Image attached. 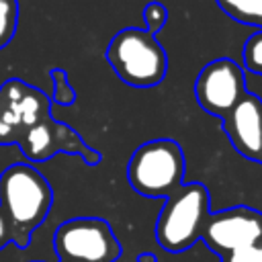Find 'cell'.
<instances>
[{"instance_id":"cell-14","label":"cell","mask_w":262,"mask_h":262,"mask_svg":"<svg viewBox=\"0 0 262 262\" xmlns=\"http://www.w3.org/2000/svg\"><path fill=\"white\" fill-rule=\"evenodd\" d=\"M242 57H244V66L248 72L262 76V29H258L246 39Z\"/></svg>"},{"instance_id":"cell-18","label":"cell","mask_w":262,"mask_h":262,"mask_svg":"<svg viewBox=\"0 0 262 262\" xmlns=\"http://www.w3.org/2000/svg\"><path fill=\"white\" fill-rule=\"evenodd\" d=\"M137 262H158V258H156V254H151V252H141V254L137 256Z\"/></svg>"},{"instance_id":"cell-10","label":"cell","mask_w":262,"mask_h":262,"mask_svg":"<svg viewBox=\"0 0 262 262\" xmlns=\"http://www.w3.org/2000/svg\"><path fill=\"white\" fill-rule=\"evenodd\" d=\"M221 121L233 149L242 158L262 166V98L246 92Z\"/></svg>"},{"instance_id":"cell-5","label":"cell","mask_w":262,"mask_h":262,"mask_svg":"<svg viewBox=\"0 0 262 262\" xmlns=\"http://www.w3.org/2000/svg\"><path fill=\"white\" fill-rule=\"evenodd\" d=\"M53 250L59 262H115L121 244L108 221L100 217H74L53 233Z\"/></svg>"},{"instance_id":"cell-11","label":"cell","mask_w":262,"mask_h":262,"mask_svg":"<svg viewBox=\"0 0 262 262\" xmlns=\"http://www.w3.org/2000/svg\"><path fill=\"white\" fill-rule=\"evenodd\" d=\"M217 4L237 23L262 29V0H217Z\"/></svg>"},{"instance_id":"cell-17","label":"cell","mask_w":262,"mask_h":262,"mask_svg":"<svg viewBox=\"0 0 262 262\" xmlns=\"http://www.w3.org/2000/svg\"><path fill=\"white\" fill-rule=\"evenodd\" d=\"M8 244H10V229H8L6 219H4L2 213H0V250H4Z\"/></svg>"},{"instance_id":"cell-19","label":"cell","mask_w":262,"mask_h":262,"mask_svg":"<svg viewBox=\"0 0 262 262\" xmlns=\"http://www.w3.org/2000/svg\"><path fill=\"white\" fill-rule=\"evenodd\" d=\"M33 262H39V260H33Z\"/></svg>"},{"instance_id":"cell-3","label":"cell","mask_w":262,"mask_h":262,"mask_svg":"<svg viewBox=\"0 0 262 262\" xmlns=\"http://www.w3.org/2000/svg\"><path fill=\"white\" fill-rule=\"evenodd\" d=\"M184 151L174 139L141 143L127 162V182L141 194L166 199L184 184Z\"/></svg>"},{"instance_id":"cell-13","label":"cell","mask_w":262,"mask_h":262,"mask_svg":"<svg viewBox=\"0 0 262 262\" xmlns=\"http://www.w3.org/2000/svg\"><path fill=\"white\" fill-rule=\"evenodd\" d=\"M51 76V84H53V90H51V102H57V104H63V106H70L74 104L76 100V90L74 86L70 84L68 80V72L61 70V68H53L49 72Z\"/></svg>"},{"instance_id":"cell-2","label":"cell","mask_w":262,"mask_h":262,"mask_svg":"<svg viewBox=\"0 0 262 262\" xmlns=\"http://www.w3.org/2000/svg\"><path fill=\"white\" fill-rule=\"evenodd\" d=\"M106 61L129 86H158L168 72V53L145 29H121L106 47Z\"/></svg>"},{"instance_id":"cell-4","label":"cell","mask_w":262,"mask_h":262,"mask_svg":"<svg viewBox=\"0 0 262 262\" xmlns=\"http://www.w3.org/2000/svg\"><path fill=\"white\" fill-rule=\"evenodd\" d=\"M209 190L201 182L182 184L176 192L166 196L156 221L158 244L172 254L184 252L201 239L209 215Z\"/></svg>"},{"instance_id":"cell-12","label":"cell","mask_w":262,"mask_h":262,"mask_svg":"<svg viewBox=\"0 0 262 262\" xmlns=\"http://www.w3.org/2000/svg\"><path fill=\"white\" fill-rule=\"evenodd\" d=\"M18 0H0V49H4L16 35Z\"/></svg>"},{"instance_id":"cell-9","label":"cell","mask_w":262,"mask_h":262,"mask_svg":"<svg viewBox=\"0 0 262 262\" xmlns=\"http://www.w3.org/2000/svg\"><path fill=\"white\" fill-rule=\"evenodd\" d=\"M244 68L229 57L209 61L196 76L194 96L203 111L223 117L246 94Z\"/></svg>"},{"instance_id":"cell-15","label":"cell","mask_w":262,"mask_h":262,"mask_svg":"<svg viewBox=\"0 0 262 262\" xmlns=\"http://www.w3.org/2000/svg\"><path fill=\"white\" fill-rule=\"evenodd\" d=\"M141 16H143V23H145V31L151 33V35H156L166 25L168 10H166V6L162 2H149V4L143 6Z\"/></svg>"},{"instance_id":"cell-1","label":"cell","mask_w":262,"mask_h":262,"mask_svg":"<svg viewBox=\"0 0 262 262\" xmlns=\"http://www.w3.org/2000/svg\"><path fill=\"white\" fill-rule=\"evenodd\" d=\"M53 190L47 178L31 164L16 162L0 174V213L8 223L16 248L31 244L33 231L47 219Z\"/></svg>"},{"instance_id":"cell-8","label":"cell","mask_w":262,"mask_h":262,"mask_svg":"<svg viewBox=\"0 0 262 262\" xmlns=\"http://www.w3.org/2000/svg\"><path fill=\"white\" fill-rule=\"evenodd\" d=\"M201 239L219 256L262 242V213L250 207H231L209 213Z\"/></svg>"},{"instance_id":"cell-6","label":"cell","mask_w":262,"mask_h":262,"mask_svg":"<svg viewBox=\"0 0 262 262\" xmlns=\"http://www.w3.org/2000/svg\"><path fill=\"white\" fill-rule=\"evenodd\" d=\"M51 115V100L39 88L10 78L0 86V145H16L23 135Z\"/></svg>"},{"instance_id":"cell-7","label":"cell","mask_w":262,"mask_h":262,"mask_svg":"<svg viewBox=\"0 0 262 262\" xmlns=\"http://www.w3.org/2000/svg\"><path fill=\"white\" fill-rule=\"evenodd\" d=\"M16 145L29 162H47L61 151L80 156L88 166H96L102 160L100 151L92 149L78 131L61 121H55L51 115L33 125Z\"/></svg>"},{"instance_id":"cell-16","label":"cell","mask_w":262,"mask_h":262,"mask_svg":"<svg viewBox=\"0 0 262 262\" xmlns=\"http://www.w3.org/2000/svg\"><path fill=\"white\" fill-rule=\"evenodd\" d=\"M221 262H262V242L219 256Z\"/></svg>"}]
</instances>
